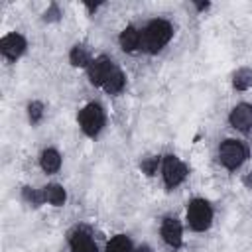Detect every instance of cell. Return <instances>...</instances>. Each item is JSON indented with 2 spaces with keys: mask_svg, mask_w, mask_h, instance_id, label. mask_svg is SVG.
Here are the masks:
<instances>
[{
  "mask_svg": "<svg viewBox=\"0 0 252 252\" xmlns=\"http://www.w3.org/2000/svg\"><path fill=\"white\" fill-rule=\"evenodd\" d=\"M248 159V146L242 140L236 138H226L219 146V163L228 169L236 171L242 167V163Z\"/></svg>",
  "mask_w": 252,
  "mask_h": 252,
  "instance_id": "obj_4",
  "label": "cell"
},
{
  "mask_svg": "<svg viewBox=\"0 0 252 252\" xmlns=\"http://www.w3.org/2000/svg\"><path fill=\"white\" fill-rule=\"evenodd\" d=\"M63 165V158L55 148H43L39 154V167L47 175H55Z\"/></svg>",
  "mask_w": 252,
  "mask_h": 252,
  "instance_id": "obj_12",
  "label": "cell"
},
{
  "mask_svg": "<svg viewBox=\"0 0 252 252\" xmlns=\"http://www.w3.org/2000/svg\"><path fill=\"white\" fill-rule=\"evenodd\" d=\"M159 173H161V179H163L165 189H175V187H179L187 179L189 169H187V165L177 156L167 154V156L161 158V169H159Z\"/></svg>",
  "mask_w": 252,
  "mask_h": 252,
  "instance_id": "obj_5",
  "label": "cell"
},
{
  "mask_svg": "<svg viewBox=\"0 0 252 252\" xmlns=\"http://www.w3.org/2000/svg\"><path fill=\"white\" fill-rule=\"evenodd\" d=\"M195 6H197V10H201V12H203V10H207L211 4H209V2H205V4H203V2H199V4H195Z\"/></svg>",
  "mask_w": 252,
  "mask_h": 252,
  "instance_id": "obj_23",
  "label": "cell"
},
{
  "mask_svg": "<svg viewBox=\"0 0 252 252\" xmlns=\"http://www.w3.org/2000/svg\"><path fill=\"white\" fill-rule=\"evenodd\" d=\"M59 16H61V12H59L57 4H51V6L45 10L43 20H45V22H57V20H59Z\"/></svg>",
  "mask_w": 252,
  "mask_h": 252,
  "instance_id": "obj_21",
  "label": "cell"
},
{
  "mask_svg": "<svg viewBox=\"0 0 252 252\" xmlns=\"http://www.w3.org/2000/svg\"><path fill=\"white\" fill-rule=\"evenodd\" d=\"M118 45L124 53H136L142 49V30L136 26H126L118 33Z\"/></svg>",
  "mask_w": 252,
  "mask_h": 252,
  "instance_id": "obj_11",
  "label": "cell"
},
{
  "mask_svg": "<svg viewBox=\"0 0 252 252\" xmlns=\"http://www.w3.org/2000/svg\"><path fill=\"white\" fill-rule=\"evenodd\" d=\"M228 124L236 130V132H250L252 130V104L248 102H238L232 106V110L228 112Z\"/></svg>",
  "mask_w": 252,
  "mask_h": 252,
  "instance_id": "obj_9",
  "label": "cell"
},
{
  "mask_svg": "<svg viewBox=\"0 0 252 252\" xmlns=\"http://www.w3.org/2000/svg\"><path fill=\"white\" fill-rule=\"evenodd\" d=\"M173 37V26L165 18H154L142 28V51L156 55Z\"/></svg>",
  "mask_w": 252,
  "mask_h": 252,
  "instance_id": "obj_1",
  "label": "cell"
},
{
  "mask_svg": "<svg viewBox=\"0 0 252 252\" xmlns=\"http://www.w3.org/2000/svg\"><path fill=\"white\" fill-rule=\"evenodd\" d=\"M134 252H154V250H152V246H148V244H140V246L134 248Z\"/></svg>",
  "mask_w": 252,
  "mask_h": 252,
  "instance_id": "obj_22",
  "label": "cell"
},
{
  "mask_svg": "<svg viewBox=\"0 0 252 252\" xmlns=\"http://www.w3.org/2000/svg\"><path fill=\"white\" fill-rule=\"evenodd\" d=\"M159 236L169 248H173V250L181 248V244H183V224H181V220L177 217H163V220L159 224Z\"/></svg>",
  "mask_w": 252,
  "mask_h": 252,
  "instance_id": "obj_8",
  "label": "cell"
},
{
  "mask_svg": "<svg viewBox=\"0 0 252 252\" xmlns=\"http://www.w3.org/2000/svg\"><path fill=\"white\" fill-rule=\"evenodd\" d=\"M140 169H142V173L148 175V177L156 175V173L161 169V156H146V158H142Z\"/></svg>",
  "mask_w": 252,
  "mask_h": 252,
  "instance_id": "obj_19",
  "label": "cell"
},
{
  "mask_svg": "<svg viewBox=\"0 0 252 252\" xmlns=\"http://www.w3.org/2000/svg\"><path fill=\"white\" fill-rule=\"evenodd\" d=\"M28 120H30V124H39L41 120H43V116H45V106H43V102L41 100H32V102H28Z\"/></svg>",
  "mask_w": 252,
  "mask_h": 252,
  "instance_id": "obj_20",
  "label": "cell"
},
{
  "mask_svg": "<svg viewBox=\"0 0 252 252\" xmlns=\"http://www.w3.org/2000/svg\"><path fill=\"white\" fill-rule=\"evenodd\" d=\"M213 219H215V211H213V205L207 199L195 197L187 203L185 220H187V226L193 232H207L213 224Z\"/></svg>",
  "mask_w": 252,
  "mask_h": 252,
  "instance_id": "obj_2",
  "label": "cell"
},
{
  "mask_svg": "<svg viewBox=\"0 0 252 252\" xmlns=\"http://www.w3.org/2000/svg\"><path fill=\"white\" fill-rule=\"evenodd\" d=\"M93 53L91 49L85 45V43H75L69 51V63L73 67H79V69H89V65L93 63Z\"/></svg>",
  "mask_w": 252,
  "mask_h": 252,
  "instance_id": "obj_13",
  "label": "cell"
},
{
  "mask_svg": "<svg viewBox=\"0 0 252 252\" xmlns=\"http://www.w3.org/2000/svg\"><path fill=\"white\" fill-rule=\"evenodd\" d=\"M28 51V39L18 33V32H12V33H6L2 39H0V53L6 61L14 63L18 61L24 53Z\"/></svg>",
  "mask_w": 252,
  "mask_h": 252,
  "instance_id": "obj_6",
  "label": "cell"
},
{
  "mask_svg": "<svg viewBox=\"0 0 252 252\" xmlns=\"http://www.w3.org/2000/svg\"><path fill=\"white\" fill-rule=\"evenodd\" d=\"M124 87H126V75L116 67V69L110 73V77L106 79V83L102 85V91H104L106 94H120V93L124 91Z\"/></svg>",
  "mask_w": 252,
  "mask_h": 252,
  "instance_id": "obj_15",
  "label": "cell"
},
{
  "mask_svg": "<svg viewBox=\"0 0 252 252\" xmlns=\"http://www.w3.org/2000/svg\"><path fill=\"white\" fill-rule=\"evenodd\" d=\"M43 199L51 207H63L67 201V191L61 183H47L43 187Z\"/></svg>",
  "mask_w": 252,
  "mask_h": 252,
  "instance_id": "obj_14",
  "label": "cell"
},
{
  "mask_svg": "<svg viewBox=\"0 0 252 252\" xmlns=\"http://www.w3.org/2000/svg\"><path fill=\"white\" fill-rule=\"evenodd\" d=\"M69 252H98V246L89 230L77 228L69 236Z\"/></svg>",
  "mask_w": 252,
  "mask_h": 252,
  "instance_id": "obj_10",
  "label": "cell"
},
{
  "mask_svg": "<svg viewBox=\"0 0 252 252\" xmlns=\"http://www.w3.org/2000/svg\"><path fill=\"white\" fill-rule=\"evenodd\" d=\"M116 69V65H114V61L108 57V55H98V57H94L93 59V63L89 65V69H87V79H89V83L93 85V87H100L102 89V85L106 83V79L110 77V73Z\"/></svg>",
  "mask_w": 252,
  "mask_h": 252,
  "instance_id": "obj_7",
  "label": "cell"
},
{
  "mask_svg": "<svg viewBox=\"0 0 252 252\" xmlns=\"http://www.w3.org/2000/svg\"><path fill=\"white\" fill-rule=\"evenodd\" d=\"M134 244H132V238L128 234H116L112 236L106 246H104V252H134Z\"/></svg>",
  "mask_w": 252,
  "mask_h": 252,
  "instance_id": "obj_16",
  "label": "cell"
},
{
  "mask_svg": "<svg viewBox=\"0 0 252 252\" xmlns=\"http://www.w3.org/2000/svg\"><path fill=\"white\" fill-rule=\"evenodd\" d=\"M22 201L30 207H41L45 203L43 199V189H35V187H24L22 189Z\"/></svg>",
  "mask_w": 252,
  "mask_h": 252,
  "instance_id": "obj_18",
  "label": "cell"
},
{
  "mask_svg": "<svg viewBox=\"0 0 252 252\" xmlns=\"http://www.w3.org/2000/svg\"><path fill=\"white\" fill-rule=\"evenodd\" d=\"M77 122H79L81 132L87 138H98L100 132L106 126V112H104L102 104H98V102H87L79 110Z\"/></svg>",
  "mask_w": 252,
  "mask_h": 252,
  "instance_id": "obj_3",
  "label": "cell"
},
{
  "mask_svg": "<svg viewBox=\"0 0 252 252\" xmlns=\"http://www.w3.org/2000/svg\"><path fill=\"white\" fill-rule=\"evenodd\" d=\"M232 87L236 91H248L252 87V69L250 67H240L232 75Z\"/></svg>",
  "mask_w": 252,
  "mask_h": 252,
  "instance_id": "obj_17",
  "label": "cell"
}]
</instances>
